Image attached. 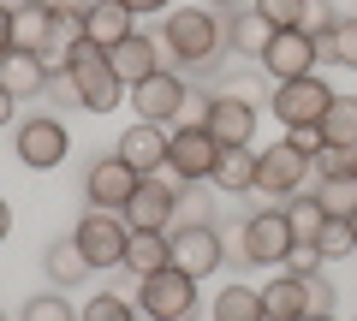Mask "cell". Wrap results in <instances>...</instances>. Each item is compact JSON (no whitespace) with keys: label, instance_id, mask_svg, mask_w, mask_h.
Returning <instances> with one entry per match:
<instances>
[{"label":"cell","instance_id":"8fae6325","mask_svg":"<svg viewBox=\"0 0 357 321\" xmlns=\"http://www.w3.org/2000/svg\"><path fill=\"white\" fill-rule=\"evenodd\" d=\"M321 65V42L310 30H274V42L262 48V72L274 84H292V77H310Z\"/></svg>","mask_w":357,"mask_h":321},{"label":"cell","instance_id":"9c48e42d","mask_svg":"<svg viewBox=\"0 0 357 321\" xmlns=\"http://www.w3.org/2000/svg\"><path fill=\"white\" fill-rule=\"evenodd\" d=\"M185 102H191V84L178 72H155V77H143V84H131V113L137 119H149V125H178L185 119Z\"/></svg>","mask_w":357,"mask_h":321},{"label":"cell","instance_id":"74e56055","mask_svg":"<svg viewBox=\"0 0 357 321\" xmlns=\"http://www.w3.org/2000/svg\"><path fill=\"white\" fill-rule=\"evenodd\" d=\"M131 18H155V13H173V0H119Z\"/></svg>","mask_w":357,"mask_h":321},{"label":"cell","instance_id":"44dd1931","mask_svg":"<svg viewBox=\"0 0 357 321\" xmlns=\"http://www.w3.org/2000/svg\"><path fill=\"white\" fill-rule=\"evenodd\" d=\"M126 268L137 274V280H149V274L173 268V232H131V244H126Z\"/></svg>","mask_w":357,"mask_h":321},{"label":"cell","instance_id":"d6a6232c","mask_svg":"<svg viewBox=\"0 0 357 321\" xmlns=\"http://www.w3.org/2000/svg\"><path fill=\"white\" fill-rule=\"evenodd\" d=\"M18 321H77V315L60 292H42V297H24V315Z\"/></svg>","mask_w":357,"mask_h":321},{"label":"cell","instance_id":"bcb514c9","mask_svg":"<svg viewBox=\"0 0 357 321\" xmlns=\"http://www.w3.org/2000/svg\"><path fill=\"white\" fill-rule=\"evenodd\" d=\"M0 321H6V315H0Z\"/></svg>","mask_w":357,"mask_h":321},{"label":"cell","instance_id":"2e32d148","mask_svg":"<svg viewBox=\"0 0 357 321\" xmlns=\"http://www.w3.org/2000/svg\"><path fill=\"white\" fill-rule=\"evenodd\" d=\"M119 161H126L131 173H167V125H149V119H137V125H126L119 131Z\"/></svg>","mask_w":357,"mask_h":321},{"label":"cell","instance_id":"e575fe53","mask_svg":"<svg viewBox=\"0 0 357 321\" xmlns=\"http://www.w3.org/2000/svg\"><path fill=\"white\" fill-rule=\"evenodd\" d=\"M304 304H310V315H333V304H340V292H333V280L328 274H304Z\"/></svg>","mask_w":357,"mask_h":321},{"label":"cell","instance_id":"d590c367","mask_svg":"<svg viewBox=\"0 0 357 321\" xmlns=\"http://www.w3.org/2000/svg\"><path fill=\"white\" fill-rule=\"evenodd\" d=\"M286 143H292V149L304 155V161H316V155L328 149V137H321V125H292V131H286Z\"/></svg>","mask_w":357,"mask_h":321},{"label":"cell","instance_id":"7402d4cb","mask_svg":"<svg viewBox=\"0 0 357 321\" xmlns=\"http://www.w3.org/2000/svg\"><path fill=\"white\" fill-rule=\"evenodd\" d=\"M310 304H304V280L298 274H280V280L262 285V321H304Z\"/></svg>","mask_w":357,"mask_h":321},{"label":"cell","instance_id":"5bb4252c","mask_svg":"<svg viewBox=\"0 0 357 321\" xmlns=\"http://www.w3.org/2000/svg\"><path fill=\"white\" fill-rule=\"evenodd\" d=\"M137 179L143 173H131L119 155H102V161H89V173H84V196H89V208H126L131 203V191H137Z\"/></svg>","mask_w":357,"mask_h":321},{"label":"cell","instance_id":"7a4b0ae2","mask_svg":"<svg viewBox=\"0 0 357 321\" xmlns=\"http://www.w3.org/2000/svg\"><path fill=\"white\" fill-rule=\"evenodd\" d=\"M66 77L77 90V107H89V113H114L119 95H126L119 72L107 65V48H96L84 36H72V48H66Z\"/></svg>","mask_w":357,"mask_h":321},{"label":"cell","instance_id":"83f0119b","mask_svg":"<svg viewBox=\"0 0 357 321\" xmlns=\"http://www.w3.org/2000/svg\"><path fill=\"white\" fill-rule=\"evenodd\" d=\"M316 256L321 262H351L357 256V232H351V220H321V232H316Z\"/></svg>","mask_w":357,"mask_h":321},{"label":"cell","instance_id":"ac0fdd59","mask_svg":"<svg viewBox=\"0 0 357 321\" xmlns=\"http://www.w3.org/2000/svg\"><path fill=\"white\" fill-rule=\"evenodd\" d=\"M54 65L42 60V54H6V60H0V84H6V90L18 95V102H30V95H48V84H54Z\"/></svg>","mask_w":357,"mask_h":321},{"label":"cell","instance_id":"484cf974","mask_svg":"<svg viewBox=\"0 0 357 321\" xmlns=\"http://www.w3.org/2000/svg\"><path fill=\"white\" fill-rule=\"evenodd\" d=\"M321 137L328 149H357V95H333V107L321 113Z\"/></svg>","mask_w":357,"mask_h":321},{"label":"cell","instance_id":"cb8c5ba5","mask_svg":"<svg viewBox=\"0 0 357 321\" xmlns=\"http://www.w3.org/2000/svg\"><path fill=\"white\" fill-rule=\"evenodd\" d=\"M89 256H84V244H77V238H54L48 244V280L54 285H84L89 280Z\"/></svg>","mask_w":357,"mask_h":321},{"label":"cell","instance_id":"603a6c76","mask_svg":"<svg viewBox=\"0 0 357 321\" xmlns=\"http://www.w3.org/2000/svg\"><path fill=\"white\" fill-rule=\"evenodd\" d=\"M215 191H220V196L256 191V149H220V161H215Z\"/></svg>","mask_w":357,"mask_h":321},{"label":"cell","instance_id":"836d02e7","mask_svg":"<svg viewBox=\"0 0 357 321\" xmlns=\"http://www.w3.org/2000/svg\"><path fill=\"white\" fill-rule=\"evenodd\" d=\"M250 6H256L274 30H298V24H304V0H250Z\"/></svg>","mask_w":357,"mask_h":321},{"label":"cell","instance_id":"8992f818","mask_svg":"<svg viewBox=\"0 0 357 321\" xmlns=\"http://www.w3.org/2000/svg\"><path fill=\"white\" fill-rule=\"evenodd\" d=\"M292 244L298 238H292L286 208H262V214H250L244 232H238V262H250V268H280Z\"/></svg>","mask_w":357,"mask_h":321},{"label":"cell","instance_id":"f546056e","mask_svg":"<svg viewBox=\"0 0 357 321\" xmlns=\"http://www.w3.org/2000/svg\"><path fill=\"white\" fill-rule=\"evenodd\" d=\"M137 297H119V292H96L84 309H77V321H137Z\"/></svg>","mask_w":357,"mask_h":321},{"label":"cell","instance_id":"7bdbcfd3","mask_svg":"<svg viewBox=\"0 0 357 321\" xmlns=\"http://www.w3.org/2000/svg\"><path fill=\"white\" fill-rule=\"evenodd\" d=\"M220 6H238V0H220Z\"/></svg>","mask_w":357,"mask_h":321},{"label":"cell","instance_id":"5b68a950","mask_svg":"<svg viewBox=\"0 0 357 321\" xmlns=\"http://www.w3.org/2000/svg\"><path fill=\"white\" fill-rule=\"evenodd\" d=\"M72 238L84 244L89 268H126V244H131L126 214H114V208H89V214H77Z\"/></svg>","mask_w":357,"mask_h":321},{"label":"cell","instance_id":"1f68e13d","mask_svg":"<svg viewBox=\"0 0 357 321\" xmlns=\"http://www.w3.org/2000/svg\"><path fill=\"white\" fill-rule=\"evenodd\" d=\"M340 18H351V13H340V0H304V24H298V30H310V36L321 42Z\"/></svg>","mask_w":357,"mask_h":321},{"label":"cell","instance_id":"4dcf8cb0","mask_svg":"<svg viewBox=\"0 0 357 321\" xmlns=\"http://www.w3.org/2000/svg\"><path fill=\"white\" fill-rule=\"evenodd\" d=\"M321 54H328L333 65H345V72H357V18H340V24L321 36Z\"/></svg>","mask_w":357,"mask_h":321},{"label":"cell","instance_id":"8d00e7d4","mask_svg":"<svg viewBox=\"0 0 357 321\" xmlns=\"http://www.w3.org/2000/svg\"><path fill=\"white\" fill-rule=\"evenodd\" d=\"M280 268L304 280V274H316V268H321V256H316V244H292V250H286V262H280Z\"/></svg>","mask_w":357,"mask_h":321},{"label":"cell","instance_id":"30bf717a","mask_svg":"<svg viewBox=\"0 0 357 321\" xmlns=\"http://www.w3.org/2000/svg\"><path fill=\"white\" fill-rule=\"evenodd\" d=\"M215 161H220V143L203 125H173L167 131V173L173 179H185V185L215 179Z\"/></svg>","mask_w":357,"mask_h":321},{"label":"cell","instance_id":"e0dca14e","mask_svg":"<svg viewBox=\"0 0 357 321\" xmlns=\"http://www.w3.org/2000/svg\"><path fill=\"white\" fill-rule=\"evenodd\" d=\"M107 65L119 72V84H143V77H155L161 72V36H143V30H131L119 48H107Z\"/></svg>","mask_w":357,"mask_h":321},{"label":"cell","instance_id":"277c9868","mask_svg":"<svg viewBox=\"0 0 357 321\" xmlns=\"http://www.w3.org/2000/svg\"><path fill=\"white\" fill-rule=\"evenodd\" d=\"M137 309L149 321H191L197 315V280L185 268L149 274V280H137Z\"/></svg>","mask_w":357,"mask_h":321},{"label":"cell","instance_id":"d4e9b609","mask_svg":"<svg viewBox=\"0 0 357 321\" xmlns=\"http://www.w3.org/2000/svg\"><path fill=\"white\" fill-rule=\"evenodd\" d=\"M321 203V214L333 220H351L357 214V173H333V179H316V191H310Z\"/></svg>","mask_w":357,"mask_h":321},{"label":"cell","instance_id":"ba28073f","mask_svg":"<svg viewBox=\"0 0 357 321\" xmlns=\"http://www.w3.org/2000/svg\"><path fill=\"white\" fill-rule=\"evenodd\" d=\"M13 149H18V161H24L30 173H54L66 155H72V131L54 113H30L24 125L13 131Z\"/></svg>","mask_w":357,"mask_h":321},{"label":"cell","instance_id":"d6986e66","mask_svg":"<svg viewBox=\"0 0 357 321\" xmlns=\"http://www.w3.org/2000/svg\"><path fill=\"white\" fill-rule=\"evenodd\" d=\"M131 30H137V18H131L119 0H89V13H84V42H96V48H119Z\"/></svg>","mask_w":357,"mask_h":321},{"label":"cell","instance_id":"6da1fadb","mask_svg":"<svg viewBox=\"0 0 357 321\" xmlns=\"http://www.w3.org/2000/svg\"><path fill=\"white\" fill-rule=\"evenodd\" d=\"M161 48L173 54L178 65H220L227 54V18H215L208 6H173L161 18Z\"/></svg>","mask_w":357,"mask_h":321},{"label":"cell","instance_id":"4fadbf2b","mask_svg":"<svg viewBox=\"0 0 357 321\" xmlns=\"http://www.w3.org/2000/svg\"><path fill=\"white\" fill-rule=\"evenodd\" d=\"M304 179H310V161L286 137L268 143V149L256 155V191H262V196H298V191H304Z\"/></svg>","mask_w":357,"mask_h":321},{"label":"cell","instance_id":"9a60e30c","mask_svg":"<svg viewBox=\"0 0 357 321\" xmlns=\"http://www.w3.org/2000/svg\"><path fill=\"white\" fill-rule=\"evenodd\" d=\"M203 131L220 143V149H250L256 137V107L244 102V95H215L203 113Z\"/></svg>","mask_w":357,"mask_h":321},{"label":"cell","instance_id":"3957f363","mask_svg":"<svg viewBox=\"0 0 357 321\" xmlns=\"http://www.w3.org/2000/svg\"><path fill=\"white\" fill-rule=\"evenodd\" d=\"M173 208H185V179H173V173H149V179H137V191H131V203L119 208V214H126L131 232H167Z\"/></svg>","mask_w":357,"mask_h":321},{"label":"cell","instance_id":"f35d334b","mask_svg":"<svg viewBox=\"0 0 357 321\" xmlns=\"http://www.w3.org/2000/svg\"><path fill=\"white\" fill-rule=\"evenodd\" d=\"M13 54V6H0V60Z\"/></svg>","mask_w":357,"mask_h":321},{"label":"cell","instance_id":"ffe728a7","mask_svg":"<svg viewBox=\"0 0 357 321\" xmlns=\"http://www.w3.org/2000/svg\"><path fill=\"white\" fill-rule=\"evenodd\" d=\"M274 42V24H268L256 6H232L227 13V48L244 54V60H262V48Z\"/></svg>","mask_w":357,"mask_h":321},{"label":"cell","instance_id":"52a82bcc","mask_svg":"<svg viewBox=\"0 0 357 321\" xmlns=\"http://www.w3.org/2000/svg\"><path fill=\"white\" fill-rule=\"evenodd\" d=\"M328 107H333V90H328V77H321V72L292 77V84H274V95H268V113L280 119L286 131H292V125H321Z\"/></svg>","mask_w":357,"mask_h":321},{"label":"cell","instance_id":"60d3db41","mask_svg":"<svg viewBox=\"0 0 357 321\" xmlns=\"http://www.w3.org/2000/svg\"><path fill=\"white\" fill-rule=\"evenodd\" d=\"M13 238V208H6V196H0V244Z\"/></svg>","mask_w":357,"mask_h":321},{"label":"cell","instance_id":"f6af8a7d","mask_svg":"<svg viewBox=\"0 0 357 321\" xmlns=\"http://www.w3.org/2000/svg\"><path fill=\"white\" fill-rule=\"evenodd\" d=\"M351 18H357V6H351Z\"/></svg>","mask_w":357,"mask_h":321},{"label":"cell","instance_id":"ee69618b","mask_svg":"<svg viewBox=\"0 0 357 321\" xmlns=\"http://www.w3.org/2000/svg\"><path fill=\"white\" fill-rule=\"evenodd\" d=\"M351 232H357V214H351Z\"/></svg>","mask_w":357,"mask_h":321},{"label":"cell","instance_id":"4316f807","mask_svg":"<svg viewBox=\"0 0 357 321\" xmlns=\"http://www.w3.org/2000/svg\"><path fill=\"white\" fill-rule=\"evenodd\" d=\"M215 321H262V292L256 285H220Z\"/></svg>","mask_w":357,"mask_h":321},{"label":"cell","instance_id":"7c38bea8","mask_svg":"<svg viewBox=\"0 0 357 321\" xmlns=\"http://www.w3.org/2000/svg\"><path fill=\"white\" fill-rule=\"evenodd\" d=\"M227 262V244H220V232L203 226V220H185L173 226V268H185L191 280H208V274Z\"/></svg>","mask_w":357,"mask_h":321},{"label":"cell","instance_id":"ab89813d","mask_svg":"<svg viewBox=\"0 0 357 321\" xmlns=\"http://www.w3.org/2000/svg\"><path fill=\"white\" fill-rule=\"evenodd\" d=\"M13 113H18V95H13V90H6V84H0V131L13 125Z\"/></svg>","mask_w":357,"mask_h":321},{"label":"cell","instance_id":"f1b7e54d","mask_svg":"<svg viewBox=\"0 0 357 321\" xmlns=\"http://www.w3.org/2000/svg\"><path fill=\"white\" fill-rule=\"evenodd\" d=\"M286 220H292V238H298V244H316V232H321V220H328V214H321L316 196L298 191V196H286Z\"/></svg>","mask_w":357,"mask_h":321},{"label":"cell","instance_id":"b9f144b4","mask_svg":"<svg viewBox=\"0 0 357 321\" xmlns=\"http://www.w3.org/2000/svg\"><path fill=\"white\" fill-rule=\"evenodd\" d=\"M304 321H340V315H304Z\"/></svg>","mask_w":357,"mask_h":321}]
</instances>
